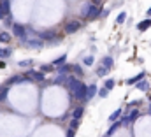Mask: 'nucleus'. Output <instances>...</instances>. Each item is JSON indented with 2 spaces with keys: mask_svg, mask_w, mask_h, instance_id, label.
Returning <instances> with one entry per match:
<instances>
[{
  "mask_svg": "<svg viewBox=\"0 0 151 137\" xmlns=\"http://www.w3.org/2000/svg\"><path fill=\"white\" fill-rule=\"evenodd\" d=\"M77 127H79V120H72V121H70V128H77Z\"/></svg>",
  "mask_w": 151,
  "mask_h": 137,
  "instance_id": "obj_31",
  "label": "nucleus"
},
{
  "mask_svg": "<svg viewBox=\"0 0 151 137\" xmlns=\"http://www.w3.org/2000/svg\"><path fill=\"white\" fill-rule=\"evenodd\" d=\"M114 84H116V81H114V79H107V81H106V84H104V86H106V88H107V90H113V88H114Z\"/></svg>",
  "mask_w": 151,
  "mask_h": 137,
  "instance_id": "obj_28",
  "label": "nucleus"
},
{
  "mask_svg": "<svg viewBox=\"0 0 151 137\" xmlns=\"http://www.w3.org/2000/svg\"><path fill=\"white\" fill-rule=\"evenodd\" d=\"M102 65H104L106 68H109V70H111V68H113V65H114L113 56H104V58H102Z\"/></svg>",
  "mask_w": 151,
  "mask_h": 137,
  "instance_id": "obj_11",
  "label": "nucleus"
},
{
  "mask_svg": "<svg viewBox=\"0 0 151 137\" xmlns=\"http://www.w3.org/2000/svg\"><path fill=\"white\" fill-rule=\"evenodd\" d=\"M23 44H25V46H28V48H32V49H40V48L44 46V42H42L39 37H37V39H25V40H23Z\"/></svg>",
  "mask_w": 151,
  "mask_h": 137,
  "instance_id": "obj_5",
  "label": "nucleus"
},
{
  "mask_svg": "<svg viewBox=\"0 0 151 137\" xmlns=\"http://www.w3.org/2000/svg\"><path fill=\"white\" fill-rule=\"evenodd\" d=\"M65 60H67V55H62L60 58H56V60L53 62V65H55V67H58V65H63V63H65Z\"/></svg>",
  "mask_w": 151,
  "mask_h": 137,
  "instance_id": "obj_17",
  "label": "nucleus"
},
{
  "mask_svg": "<svg viewBox=\"0 0 151 137\" xmlns=\"http://www.w3.org/2000/svg\"><path fill=\"white\" fill-rule=\"evenodd\" d=\"M148 16H150V18H151V7H150V9H148Z\"/></svg>",
  "mask_w": 151,
  "mask_h": 137,
  "instance_id": "obj_36",
  "label": "nucleus"
},
{
  "mask_svg": "<svg viewBox=\"0 0 151 137\" xmlns=\"http://www.w3.org/2000/svg\"><path fill=\"white\" fill-rule=\"evenodd\" d=\"M2 56H4V58L11 56V49H2Z\"/></svg>",
  "mask_w": 151,
  "mask_h": 137,
  "instance_id": "obj_32",
  "label": "nucleus"
},
{
  "mask_svg": "<svg viewBox=\"0 0 151 137\" xmlns=\"http://www.w3.org/2000/svg\"><path fill=\"white\" fill-rule=\"evenodd\" d=\"M100 12H102V9L99 7V5H95V4H86L84 7H83V18H86V19H93V18H97V16H100Z\"/></svg>",
  "mask_w": 151,
  "mask_h": 137,
  "instance_id": "obj_2",
  "label": "nucleus"
},
{
  "mask_svg": "<svg viewBox=\"0 0 151 137\" xmlns=\"http://www.w3.org/2000/svg\"><path fill=\"white\" fill-rule=\"evenodd\" d=\"M83 112H84V109H83L81 105H79V107H76L74 111H72V118H74V120H81Z\"/></svg>",
  "mask_w": 151,
  "mask_h": 137,
  "instance_id": "obj_14",
  "label": "nucleus"
},
{
  "mask_svg": "<svg viewBox=\"0 0 151 137\" xmlns=\"http://www.w3.org/2000/svg\"><path fill=\"white\" fill-rule=\"evenodd\" d=\"M79 28H81V23L77 19H72V21H69L65 25V34H76Z\"/></svg>",
  "mask_w": 151,
  "mask_h": 137,
  "instance_id": "obj_6",
  "label": "nucleus"
},
{
  "mask_svg": "<svg viewBox=\"0 0 151 137\" xmlns=\"http://www.w3.org/2000/svg\"><path fill=\"white\" fill-rule=\"evenodd\" d=\"M65 81H67V84L70 88V93L77 100H86V84L81 79H77L76 76H67Z\"/></svg>",
  "mask_w": 151,
  "mask_h": 137,
  "instance_id": "obj_1",
  "label": "nucleus"
},
{
  "mask_svg": "<svg viewBox=\"0 0 151 137\" xmlns=\"http://www.w3.org/2000/svg\"><path fill=\"white\" fill-rule=\"evenodd\" d=\"M51 70H55V65L51 63V65H40V72H51Z\"/></svg>",
  "mask_w": 151,
  "mask_h": 137,
  "instance_id": "obj_27",
  "label": "nucleus"
},
{
  "mask_svg": "<svg viewBox=\"0 0 151 137\" xmlns=\"http://www.w3.org/2000/svg\"><path fill=\"white\" fill-rule=\"evenodd\" d=\"M27 79H25V76H12L11 79H9V84H16V83H25Z\"/></svg>",
  "mask_w": 151,
  "mask_h": 137,
  "instance_id": "obj_12",
  "label": "nucleus"
},
{
  "mask_svg": "<svg viewBox=\"0 0 151 137\" xmlns=\"http://www.w3.org/2000/svg\"><path fill=\"white\" fill-rule=\"evenodd\" d=\"M65 79H67V74H60L53 79V84H62V83H65Z\"/></svg>",
  "mask_w": 151,
  "mask_h": 137,
  "instance_id": "obj_16",
  "label": "nucleus"
},
{
  "mask_svg": "<svg viewBox=\"0 0 151 137\" xmlns=\"http://www.w3.org/2000/svg\"><path fill=\"white\" fill-rule=\"evenodd\" d=\"M142 77H144V72H139L137 76H134V77H130V79H127L125 83H127L128 86H132V84H135V83H137L139 79H142Z\"/></svg>",
  "mask_w": 151,
  "mask_h": 137,
  "instance_id": "obj_10",
  "label": "nucleus"
},
{
  "mask_svg": "<svg viewBox=\"0 0 151 137\" xmlns=\"http://www.w3.org/2000/svg\"><path fill=\"white\" fill-rule=\"evenodd\" d=\"M97 90H99V88H97L95 84H90V86H86V99H88V100H91V99L97 95Z\"/></svg>",
  "mask_w": 151,
  "mask_h": 137,
  "instance_id": "obj_8",
  "label": "nucleus"
},
{
  "mask_svg": "<svg viewBox=\"0 0 151 137\" xmlns=\"http://www.w3.org/2000/svg\"><path fill=\"white\" fill-rule=\"evenodd\" d=\"M118 128H121V121H113L111 128L107 130V136H113V134L116 132V130H118Z\"/></svg>",
  "mask_w": 151,
  "mask_h": 137,
  "instance_id": "obj_15",
  "label": "nucleus"
},
{
  "mask_svg": "<svg viewBox=\"0 0 151 137\" xmlns=\"http://www.w3.org/2000/svg\"><path fill=\"white\" fill-rule=\"evenodd\" d=\"M27 77H30L28 81H44V72H37V70H28Z\"/></svg>",
  "mask_w": 151,
  "mask_h": 137,
  "instance_id": "obj_7",
  "label": "nucleus"
},
{
  "mask_svg": "<svg viewBox=\"0 0 151 137\" xmlns=\"http://www.w3.org/2000/svg\"><path fill=\"white\" fill-rule=\"evenodd\" d=\"M70 70H72V72H74V74H77V76H83V68L79 67V65H70Z\"/></svg>",
  "mask_w": 151,
  "mask_h": 137,
  "instance_id": "obj_25",
  "label": "nucleus"
},
{
  "mask_svg": "<svg viewBox=\"0 0 151 137\" xmlns=\"http://www.w3.org/2000/svg\"><path fill=\"white\" fill-rule=\"evenodd\" d=\"M74 134H76L74 128H69V130H67V137H74Z\"/></svg>",
  "mask_w": 151,
  "mask_h": 137,
  "instance_id": "obj_33",
  "label": "nucleus"
},
{
  "mask_svg": "<svg viewBox=\"0 0 151 137\" xmlns=\"http://www.w3.org/2000/svg\"><path fill=\"white\" fill-rule=\"evenodd\" d=\"M135 84H137V88H139V90H142V92H146V90L150 88V83H148V81H144V79H139Z\"/></svg>",
  "mask_w": 151,
  "mask_h": 137,
  "instance_id": "obj_13",
  "label": "nucleus"
},
{
  "mask_svg": "<svg viewBox=\"0 0 151 137\" xmlns=\"http://www.w3.org/2000/svg\"><path fill=\"white\" fill-rule=\"evenodd\" d=\"M55 37H58L55 30H44V32H40V34H39V39H40L42 42H51V44H56L60 39H55Z\"/></svg>",
  "mask_w": 151,
  "mask_h": 137,
  "instance_id": "obj_3",
  "label": "nucleus"
},
{
  "mask_svg": "<svg viewBox=\"0 0 151 137\" xmlns=\"http://www.w3.org/2000/svg\"><path fill=\"white\" fill-rule=\"evenodd\" d=\"M119 116H121V109H116V111H114L113 114L109 116V121H116V120H118Z\"/></svg>",
  "mask_w": 151,
  "mask_h": 137,
  "instance_id": "obj_20",
  "label": "nucleus"
},
{
  "mask_svg": "<svg viewBox=\"0 0 151 137\" xmlns=\"http://www.w3.org/2000/svg\"><path fill=\"white\" fill-rule=\"evenodd\" d=\"M4 16H5V11H4V5L0 4V19H4Z\"/></svg>",
  "mask_w": 151,
  "mask_h": 137,
  "instance_id": "obj_34",
  "label": "nucleus"
},
{
  "mask_svg": "<svg viewBox=\"0 0 151 137\" xmlns=\"http://www.w3.org/2000/svg\"><path fill=\"white\" fill-rule=\"evenodd\" d=\"M150 112H151V104H150Z\"/></svg>",
  "mask_w": 151,
  "mask_h": 137,
  "instance_id": "obj_38",
  "label": "nucleus"
},
{
  "mask_svg": "<svg viewBox=\"0 0 151 137\" xmlns=\"http://www.w3.org/2000/svg\"><path fill=\"white\" fill-rule=\"evenodd\" d=\"M91 4H95V5H99V4H100V0H91Z\"/></svg>",
  "mask_w": 151,
  "mask_h": 137,
  "instance_id": "obj_35",
  "label": "nucleus"
},
{
  "mask_svg": "<svg viewBox=\"0 0 151 137\" xmlns=\"http://www.w3.org/2000/svg\"><path fill=\"white\" fill-rule=\"evenodd\" d=\"M125 19H127V12H119L118 18H116V23L121 25V23H125Z\"/></svg>",
  "mask_w": 151,
  "mask_h": 137,
  "instance_id": "obj_21",
  "label": "nucleus"
},
{
  "mask_svg": "<svg viewBox=\"0 0 151 137\" xmlns=\"http://www.w3.org/2000/svg\"><path fill=\"white\" fill-rule=\"evenodd\" d=\"M12 34L16 35L21 42L27 39V28L23 27V25H18V23H12Z\"/></svg>",
  "mask_w": 151,
  "mask_h": 137,
  "instance_id": "obj_4",
  "label": "nucleus"
},
{
  "mask_svg": "<svg viewBox=\"0 0 151 137\" xmlns=\"http://www.w3.org/2000/svg\"><path fill=\"white\" fill-rule=\"evenodd\" d=\"M9 39H11V35L7 34V32H2V34H0V42H7Z\"/></svg>",
  "mask_w": 151,
  "mask_h": 137,
  "instance_id": "obj_30",
  "label": "nucleus"
},
{
  "mask_svg": "<svg viewBox=\"0 0 151 137\" xmlns=\"http://www.w3.org/2000/svg\"><path fill=\"white\" fill-rule=\"evenodd\" d=\"M7 92H9V88H7V86H0V102L7 97Z\"/></svg>",
  "mask_w": 151,
  "mask_h": 137,
  "instance_id": "obj_23",
  "label": "nucleus"
},
{
  "mask_svg": "<svg viewBox=\"0 0 151 137\" xmlns=\"http://www.w3.org/2000/svg\"><path fill=\"white\" fill-rule=\"evenodd\" d=\"M0 58H2V49H0Z\"/></svg>",
  "mask_w": 151,
  "mask_h": 137,
  "instance_id": "obj_37",
  "label": "nucleus"
},
{
  "mask_svg": "<svg viewBox=\"0 0 151 137\" xmlns=\"http://www.w3.org/2000/svg\"><path fill=\"white\" fill-rule=\"evenodd\" d=\"M137 116H139V111H137V109H134V111H132L127 118H128V121L132 123V121H135V120H137Z\"/></svg>",
  "mask_w": 151,
  "mask_h": 137,
  "instance_id": "obj_19",
  "label": "nucleus"
},
{
  "mask_svg": "<svg viewBox=\"0 0 151 137\" xmlns=\"http://www.w3.org/2000/svg\"><path fill=\"white\" fill-rule=\"evenodd\" d=\"M93 62H95L93 56H84V58H83V63H84V65H93Z\"/></svg>",
  "mask_w": 151,
  "mask_h": 137,
  "instance_id": "obj_29",
  "label": "nucleus"
},
{
  "mask_svg": "<svg viewBox=\"0 0 151 137\" xmlns=\"http://www.w3.org/2000/svg\"><path fill=\"white\" fill-rule=\"evenodd\" d=\"M18 65L23 67V68H27V67H30V65H34V60H19Z\"/></svg>",
  "mask_w": 151,
  "mask_h": 137,
  "instance_id": "obj_18",
  "label": "nucleus"
},
{
  "mask_svg": "<svg viewBox=\"0 0 151 137\" xmlns=\"http://www.w3.org/2000/svg\"><path fill=\"white\" fill-rule=\"evenodd\" d=\"M107 72H109V68H106V67H99L97 68V76H100V77H104Z\"/></svg>",
  "mask_w": 151,
  "mask_h": 137,
  "instance_id": "obj_26",
  "label": "nucleus"
},
{
  "mask_svg": "<svg viewBox=\"0 0 151 137\" xmlns=\"http://www.w3.org/2000/svg\"><path fill=\"white\" fill-rule=\"evenodd\" d=\"M55 68H58L60 74H67V72L70 70V65H58V67H55Z\"/></svg>",
  "mask_w": 151,
  "mask_h": 137,
  "instance_id": "obj_24",
  "label": "nucleus"
},
{
  "mask_svg": "<svg viewBox=\"0 0 151 137\" xmlns=\"http://www.w3.org/2000/svg\"><path fill=\"white\" fill-rule=\"evenodd\" d=\"M148 28H151V19L148 18V19H142L139 25H137V30L139 32H144V30H148Z\"/></svg>",
  "mask_w": 151,
  "mask_h": 137,
  "instance_id": "obj_9",
  "label": "nucleus"
},
{
  "mask_svg": "<svg viewBox=\"0 0 151 137\" xmlns=\"http://www.w3.org/2000/svg\"><path fill=\"white\" fill-rule=\"evenodd\" d=\"M97 93H99V97H102V99H106L107 95H109V90L104 86V88H100V90H97Z\"/></svg>",
  "mask_w": 151,
  "mask_h": 137,
  "instance_id": "obj_22",
  "label": "nucleus"
}]
</instances>
